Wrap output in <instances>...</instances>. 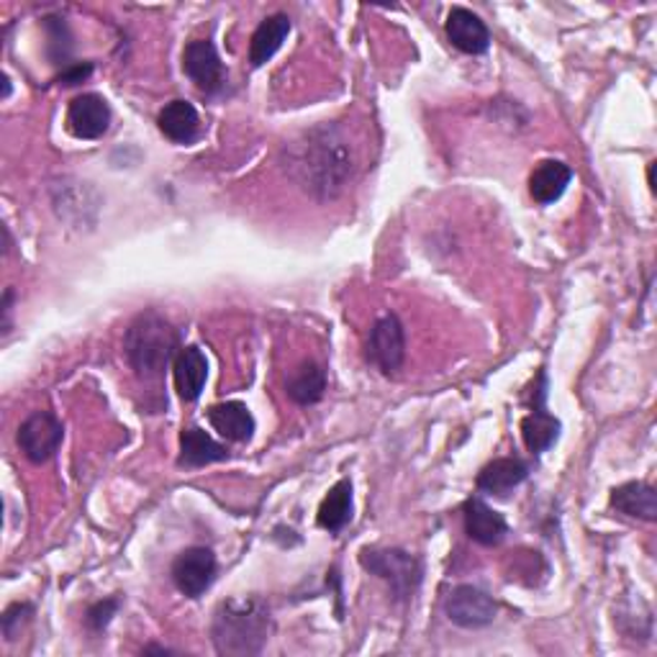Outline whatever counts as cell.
<instances>
[{
  "mask_svg": "<svg viewBox=\"0 0 657 657\" xmlns=\"http://www.w3.org/2000/svg\"><path fill=\"white\" fill-rule=\"evenodd\" d=\"M283 167L308 196L327 203L345 193L355 175V150L337 124L308 129L283 150Z\"/></svg>",
  "mask_w": 657,
  "mask_h": 657,
  "instance_id": "obj_1",
  "label": "cell"
},
{
  "mask_svg": "<svg viewBox=\"0 0 657 657\" xmlns=\"http://www.w3.org/2000/svg\"><path fill=\"white\" fill-rule=\"evenodd\" d=\"M270 608L259 598H229L222 602L211 622V639L218 655H259L273 635Z\"/></svg>",
  "mask_w": 657,
  "mask_h": 657,
  "instance_id": "obj_2",
  "label": "cell"
},
{
  "mask_svg": "<svg viewBox=\"0 0 657 657\" xmlns=\"http://www.w3.org/2000/svg\"><path fill=\"white\" fill-rule=\"evenodd\" d=\"M181 352V339L173 324L157 311H144L129 324L124 337V355L136 378L154 380Z\"/></svg>",
  "mask_w": 657,
  "mask_h": 657,
  "instance_id": "obj_3",
  "label": "cell"
},
{
  "mask_svg": "<svg viewBox=\"0 0 657 657\" xmlns=\"http://www.w3.org/2000/svg\"><path fill=\"white\" fill-rule=\"evenodd\" d=\"M360 565L391 586L396 602H411L424 578L421 560L399 547H365L360 553Z\"/></svg>",
  "mask_w": 657,
  "mask_h": 657,
  "instance_id": "obj_4",
  "label": "cell"
},
{
  "mask_svg": "<svg viewBox=\"0 0 657 657\" xmlns=\"http://www.w3.org/2000/svg\"><path fill=\"white\" fill-rule=\"evenodd\" d=\"M368 362L386 378L399 376L406 360V329L396 314H386L372 324L368 337Z\"/></svg>",
  "mask_w": 657,
  "mask_h": 657,
  "instance_id": "obj_5",
  "label": "cell"
},
{
  "mask_svg": "<svg viewBox=\"0 0 657 657\" xmlns=\"http://www.w3.org/2000/svg\"><path fill=\"white\" fill-rule=\"evenodd\" d=\"M64 440V427L62 421L50 411H37L23 421L19 427V434H16V442H19V450L23 458L34 465H44L50 462L57 450L62 448Z\"/></svg>",
  "mask_w": 657,
  "mask_h": 657,
  "instance_id": "obj_6",
  "label": "cell"
},
{
  "mask_svg": "<svg viewBox=\"0 0 657 657\" xmlns=\"http://www.w3.org/2000/svg\"><path fill=\"white\" fill-rule=\"evenodd\" d=\"M444 614L462 629H483L493 624L499 614V604L491 594L478 586H455L444 598Z\"/></svg>",
  "mask_w": 657,
  "mask_h": 657,
  "instance_id": "obj_7",
  "label": "cell"
},
{
  "mask_svg": "<svg viewBox=\"0 0 657 657\" xmlns=\"http://www.w3.org/2000/svg\"><path fill=\"white\" fill-rule=\"evenodd\" d=\"M183 72L206 95L222 93L226 88V80H229V72H226L222 57H218L214 42H208V39H196V42L185 47Z\"/></svg>",
  "mask_w": 657,
  "mask_h": 657,
  "instance_id": "obj_8",
  "label": "cell"
},
{
  "mask_svg": "<svg viewBox=\"0 0 657 657\" xmlns=\"http://www.w3.org/2000/svg\"><path fill=\"white\" fill-rule=\"evenodd\" d=\"M216 555L208 547H188L175 557L170 575L175 588L188 598H201L216 581Z\"/></svg>",
  "mask_w": 657,
  "mask_h": 657,
  "instance_id": "obj_9",
  "label": "cell"
},
{
  "mask_svg": "<svg viewBox=\"0 0 657 657\" xmlns=\"http://www.w3.org/2000/svg\"><path fill=\"white\" fill-rule=\"evenodd\" d=\"M111 126V105L95 93H83L68 109V132L75 140H101Z\"/></svg>",
  "mask_w": 657,
  "mask_h": 657,
  "instance_id": "obj_10",
  "label": "cell"
},
{
  "mask_svg": "<svg viewBox=\"0 0 657 657\" xmlns=\"http://www.w3.org/2000/svg\"><path fill=\"white\" fill-rule=\"evenodd\" d=\"M444 31H448L452 47L462 54H485L491 50L489 27H485V21H481V16L468 11V8H452L448 21H444Z\"/></svg>",
  "mask_w": 657,
  "mask_h": 657,
  "instance_id": "obj_11",
  "label": "cell"
},
{
  "mask_svg": "<svg viewBox=\"0 0 657 657\" xmlns=\"http://www.w3.org/2000/svg\"><path fill=\"white\" fill-rule=\"evenodd\" d=\"M462 522H465L468 537L483 547L501 545L509 534L506 519L478 496L465 501V506H462Z\"/></svg>",
  "mask_w": 657,
  "mask_h": 657,
  "instance_id": "obj_12",
  "label": "cell"
},
{
  "mask_svg": "<svg viewBox=\"0 0 657 657\" xmlns=\"http://www.w3.org/2000/svg\"><path fill=\"white\" fill-rule=\"evenodd\" d=\"M173 378H175L177 396H181L183 401L193 403L201 399L203 388H206V380H208V360L201 347L196 345L181 347V352H177L173 360Z\"/></svg>",
  "mask_w": 657,
  "mask_h": 657,
  "instance_id": "obj_13",
  "label": "cell"
},
{
  "mask_svg": "<svg viewBox=\"0 0 657 657\" xmlns=\"http://www.w3.org/2000/svg\"><path fill=\"white\" fill-rule=\"evenodd\" d=\"M530 478V465L519 458H499L485 465L475 478V485L489 496L506 499L511 491L519 489Z\"/></svg>",
  "mask_w": 657,
  "mask_h": 657,
  "instance_id": "obj_14",
  "label": "cell"
},
{
  "mask_svg": "<svg viewBox=\"0 0 657 657\" xmlns=\"http://www.w3.org/2000/svg\"><path fill=\"white\" fill-rule=\"evenodd\" d=\"M160 132L173 144H193L201 136V116L191 101H170L157 116Z\"/></svg>",
  "mask_w": 657,
  "mask_h": 657,
  "instance_id": "obj_15",
  "label": "cell"
},
{
  "mask_svg": "<svg viewBox=\"0 0 657 657\" xmlns=\"http://www.w3.org/2000/svg\"><path fill=\"white\" fill-rule=\"evenodd\" d=\"M208 424L229 442H249L255 434V417L245 403L226 401L208 409Z\"/></svg>",
  "mask_w": 657,
  "mask_h": 657,
  "instance_id": "obj_16",
  "label": "cell"
},
{
  "mask_svg": "<svg viewBox=\"0 0 657 657\" xmlns=\"http://www.w3.org/2000/svg\"><path fill=\"white\" fill-rule=\"evenodd\" d=\"M573 181V170L563 160H542L530 175V196L540 206H550L563 198L567 185Z\"/></svg>",
  "mask_w": 657,
  "mask_h": 657,
  "instance_id": "obj_17",
  "label": "cell"
},
{
  "mask_svg": "<svg viewBox=\"0 0 657 657\" xmlns=\"http://www.w3.org/2000/svg\"><path fill=\"white\" fill-rule=\"evenodd\" d=\"M229 460V450L224 444H218L208 432H203L201 427H188L181 432V458L177 465L181 468H206L214 462Z\"/></svg>",
  "mask_w": 657,
  "mask_h": 657,
  "instance_id": "obj_18",
  "label": "cell"
},
{
  "mask_svg": "<svg viewBox=\"0 0 657 657\" xmlns=\"http://www.w3.org/2000/svg\"><path fill=\"white\" fill-rule=\"evenodd\" d=\"M608 504L619 511V514L643 519V522H655L657 519V493L653 485L645 481H629L616 485Z\"/></svg>",
  "mask_w": 657,
  "mask_h": 657,
  "instance_id": "obj_19",
  "label": "cell"
},
{
  "mask_svg": "<svg viewBox=\"0 0 657 657\" xmlns=\"http://www.w3.org/2000/svg\"><path fill=\"white\" fill-rule=\"evenodd\" d=\"M290 19L286 13H273L259 23L253 34V42H249V64L253 68H263L265 62H270L275 52L280 50L283 42H286L290 34Z\"/></svg>",
  "mask_w": 657,
  "mask_h": 657,
  "instance_id": "obj_20",
  "label": "cell"
},
{
  "mask_svg": "<svg viewBox=\"0 0 657 657\" xmlns=\"http://www.w3.org/2000/svg\"><path fill=\"white\" fill-rule=\"evenodd\" d=\"M288 399L298 406H314L327 393V370L319 362H301L286 378Z\"/></svg>",
  "mask_w": 657,
  "mask_h": 657,
  "instance_id": "obj_21",
  "label": "cell"
},
{
  "mask_svg": "<svg viewBox=\"0 0 657 657\" xmlns=\"http://www.w3.org/2000/svg\"><path fill=\"white\" fill-rule=\"evenodd\" d=\"M560 437V419L545 409V403H534L532 411L522 419V440L524 448L532 455H542L547 452Z\"/></svg>",
  "mask_w": 657,
  "mask_h": 657,
  "instance_id": "obj_22",
  "label": "cell"
},
{
  "mask_svg": "<svg viewBox=\"0 0 657 657\" xmlns=\"http://www.w3.org/2000/svg\"><path fill=\"white\" fill-rule=\"evenodd\" d=\"M352 483L345 478V481L331 485V491L324 496L316 522H319L321 530H327L329 534H339L352 522Z\"/></svg>",
  "mask_w": 657,
  "mask_h": 657,
  "instance_id": "obj_23",
  "label": "cell"
},
{
  "mask_svg": "<svg viewBox=\"0 0 657 657\" xmlns=\"http://www.w3.org/2000/svg\"><path fill=\"white\" fill-rule=\"evenodd\" d=\"M31 616H34V604L29 602H16L6 608L3 616H0V627H3L6 643H16V639H19L21 629L31 622Z\"/></svg>",
  "mask_w": 657,
  "mask_h": 657,
  "instance_id": "obj_24",
  "label": "cell"
},
{
  "mask_svg": "<svg viewBox=\"0 0 657 657\" xmlns=\"http://www.w3.org/2000/svg\"><path fill=\"white\" fill-rule=\"evenodd\" d=\"M119 608H121V598H116V596H113V598H103V602L93 604L91 608H88V614H85L88 629L99 635V632H103L105 627H109L111 619H113V616H116Z\"/></svg>",
  "mask_w": 657,
  "mask_h": 657,
  "instance_id": "obj_25",
  "label": "cell"
},
{
  "mask_svg": "<svg viewBox=\"0 0 657 657\" xmlns=\"http://www.w3.org/2000/svg\"><path fill=\"white\" fill-rule=\"evenodd\" d=\"M44 29H47V34H50V47H57V50H60V60H64L68 52L62 50V44L70 50L68 23H64V19H54V16H52V19H44Z\"/></svg>",
  "mask_w": 657,
  "mask_h": 657,
  "instance_id": "obj_26",
  "label": "cell"
},
{
  "mask_svg": "<svg viewBox=\"0 0 657 657\" xmlns=\"http://www.w3.org/2000/svg\"><path fill=\"white\" fill-rule=\"evenodd\" d=\"M93 75V64L85 62V64H72V68L62 70V75L57 78V83L64 85V88H72V85H80L85 83L88 78Z\"/></svg>",
  "mask_w": 657,
  "mask_h": 657,
  "instance_id": "obj_27",
  "label": "cell"
},
{
  "mask_svg": "<svg viewBox=\"0 0 657 657\" xmlns=\"http://www.w3.org/2000/svg\"><path fill=\"white\" fill-rule=\"evenodd\" d=\"M13 288H6V296H3V308H0V316H3V321H0V329H3V337H8V331H11V314H13Z\"/></svg>",
  "mask_w": 657,
  "mask_h": 657,
  "instance_id": "obj_28",
  "label": "cell"
},
{
  "mask_svg": "<svg viewBox=\"0 0 657 657\" xmlns=\"http://www.w3.org/2000/svg\"><path fill=\"white\" fill-rule=\"evenodd\" d=\"M150 653H160V655H170L173 650H167V647H160V645H150V647H144V655H150Z\"/></svg>",
  "mask_w": 657,
  "mask_h": 657,
  "instance_id": "obj_29",
  "label": "cell"
},
{
  "mask_svg": "<svg viewBox=\"0 0 657 657\" xmlns=\"http://www.w3.org/2000/svg\"><path fill=\"white\" fill-rule=\"evenodd\" d=\"M8 95H11V80L3 75V99H8Z\"/></svg>",
  "mask_w": 657,
  "mask_h": 657,
  "instance_id": "obj_30",
  "label": "cell"
}]
</instances>
